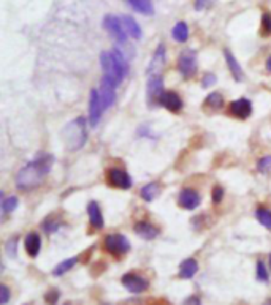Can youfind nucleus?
<instances>
[{
    "label": "nucleus",
    "mask_w": 271,
    "mask_h": 305,
    "mask_svg": "<svg viewBox=\"0 0 271 305\" xmlns=\"http://www.w3.org/2000/svg\"><path fill=\"white\" fill-rule=\"evenodd\" d=\"M54 158L51 155H42L37 160L27 163L24 168L20 169V173L16 176V187L20 190H33L37 188L48 173L52 168Z\"/></svg>",
    "instance_id": "f257e3e1"
},
{
    "label": "nucleus",
    "mask_w": 271,
    "mask_h": 305,
    "mask_svg": "<svg viewBox=\"0 0 271 305\" xmlns=\"http://www.w3.org/2000/svg\"><path fill=\"white\" fill-rule=\"evenodd\" d=\"M64 141L68 147V150H80L87 139V128H86V119L78 117L71 120L64 128Z\"/></svg>",
    "instance_id": "f03ea898"
},
{
    "label": "nucleus",
    "mask_w": 271,
    "mask_h": 305,
    "mask_svg": "<svg viewBox=\"0 0 271 305\" xmlns=\"http://www.w3.org/2000/svg\"><path fill=\"white\" fill-rule=\"evenodd\" d=\"M100 65H102V70H103V78L110 81L113 86H119L124 79V71L121 70V67L116 64L114 57L111 52H102L100 54Z\"/></svg>",
    "instance_id": "7ed1b4c3"
},
{
    "label": "nucleus",
    "mask_w": 271,
    "mask_h": 305,
    "mask_svg": "<svg viewBox=\"0 0 271 305\" xmlns=\"http://www.w3.org/2000/svg\"><path fill=\"white\" fill-rule=\"evenodd\" d=\"M103 247L108 253H111L114 256H121L130 250V242L122 234H108L103 240Z\"/></svg>",
    "instance_id": "20e7f679"
},
{
    "label": "nucleus",
    "mask_w": 271,
    "mask_h": 305,
    "mask_svg": "<svg viewBox=\"0 0 271 305\" xmlns=\"http://www.w3.org/2000/svg\"><path fill=\"white\" fill-rule=\"evenodd\" d=\"M198 68V62H197V52L186 49L181 52L179 55V60H178V70L179 73L184 76V78H190L197 73Z\"/></svg>",
    "instance_id": "39448f33"
},
{
    "label": "nucleus",
    "mask_w": 271,
    "mask_h": 305,
    "mask_svg": "<svg viewBox=\"0 0 271 305\" xmlns=\"http://www.w3.org/2000/svg\"><path fill=\"white\" fill-rule=\"evenodd\" d=\"M103 27L110 32V35L118 40L119 43H125L127 42V32H125V27L122 24V19L118 17V16H113V14H108L105 16L103 19Z\"/></svg>",
    "instance_id": "423d86ee"
},
{
    "label": "nucleus",
    "mask_w": 271,
    "mask_h": 305,
    "mask_svg": "<svg viewBox=\"0 0 271 305\" xmlns=\"http://www.w3.org/2000/svg\"><path fill=\"white\" fill-rule=\"evenodd\" d=\"M106 182L110 184L114 188H121V190H129L132 187V179L130 176L125 173L124 169L119 168H111L108 169L106 173Z\"/></svg>",
    "instance_id": "0eeeda50"
},
{
    "label": "nucleus",
    "mask_w": 271,
    "mask_h": 305,
    "mask_svg": "<svg viewBox=\"0 0 271 305\" xmlns=\"http://www.w3.org/2000/svg\"><path fill=\"white\" fill-rule=\"evenodd\" d=\"M121 281L124 284V288L127 291H130V293H133V294L144 293L149 288V281L146 278L137 275V274H125Z\"/></svg>",
    "instance_id": "6e6552de"
},
{
    "label": "nucleus",
    "mask_w": 271,
    "mask_h": 305,
    "mask_svg": "<svg viewBox=\"0 0 271 305\" xmlns=\"http://www.w3.org/2000/svg\"><path fill=\"white\" fill-rule=\"evenodd\" d=\"M103 103L100 98V92L99 90H92L90 92V98H89V122L90 127H97L99 120L102 117V112H103Z\"/></svg>",
    "instance_id": "1a4fd4ad"
},
{
    "label": "nucleus",
    "mask_w": 271,
    "mask_h": 305,
    "mask_svg": "<svg viewBox=\"0 0 271 305\" xmlns=\"http://www.w3.org/2000/svg\"><path fill=\"white\" fill-rule=\"evenodd\" d=\"M167 62V51H165V45H159L154 55H152V60L149 64L148 73H149V78L151 76H162V70L165 67Z\"/></svg>",
    "instance_id": "9d476101"
},
{
    "label": "nucleus",
    "mask_w": 271,
    "mask_h": 305,
    "mask_svg": "<svg viewBox=\"0 0 271 305\" xmlns=\"http://www.w3.org/2000/svg\"><path fill=\"white\" fill-rule=\"evenodd\" d=\"M200 201H202L200 195H198L195 190H192V188L183 190V192H181L179 196H178L179 206L183 209H186V211H195V209L200 206Z\"/></svg>",
    "instance_id": "9b49d317"
},
{
    "label": "nucleus",
    "mask_w": 271,
    "mask_h": 305,
    "mask_svg": "<svg viewBox=\"0 0 271 305\" xmlns=\"http://www.w3.org/2000/svg\"><path fill=\"white\" fill-rule=\"evenodd\" d=\"M159 103L164 108H167L170 112H179L181 109H183V100H181L179 95L173 90H167V92L162 93Z\"/></svg>",
    "instance_id": "f8f14e48"
},
{
    "label": "nucleus",
    "mask_w": 271,
    "mask_h": 305,
    "mask_svg": "<svg viewBox=\"0 0 271 305\" xmlns=\"http://www.w3.org/2000/svg\"><path fill=\"white\" fill-rule=\"evenodd\" d=\"M228 111L235 117L247 119L252 114V105L247 98H240V100H235L228 105Z\"/></svg>",
    "instance_id": "ddd939ff"
},
{
    "label": "nucleus",
    "mask_w": 271,
    "mask_h": 305,
    "mask_svg": "<svg viewBox=\"0 0 271 305\" xmlns=\"http://www.w3.org/2000/svg\"><path fill=\"white\" fill-rule=\"evenodd\" d=\"M164 79L162 76H151L148 81V101L151 105V101L160 100L162 93H164Z\"/></svg>",
    "instance_id": "4468645a"
},
{
    "label": "nucleus",
    "mask_w": 271,
    "mask_h": 305,
    "mask_svg": "<svg viewBox=\"0 0 271 305\" xmlns=\"http://www.w3.org/2000/svg\"><path fill=\"white\" fill-rule=\"evenodd\" d=\"M100 98L103 103V108H110L116 100V86H113L108 79H102L100 84Z\"/></svg>",
    "instance_id": "2eb2a0df"
},
{
    "label": "nucleus",
    "mask_w": 271,
    "mask_h": 305,
    "mask_svg": "<svg viewBox=\"0 0 271 305\" xmlns=\"http://www.w3.org/2000/svg\"><path fill=\"white\" fill-rule=\"evenodd\" d=\"M133 231H135V234H138L140 237L146 239V240H152L160 234L159 228L154 226L152 223H148V221H138L133 226Z\"/></svg>",
    "instance_id": "dca6fc26"
},
{
    "label": "nucleus",
    "mask_w": 271,
    "mask_h": 305,
    "mask_svg": "<svg viewBox=\"0 0 271 305\" xmlns=\"http://www.w3.org/2000/svg\"><path fill=\"white\" fill-rule=\"evenodd\" d=\"M24 247H26V252H27L29 256H32V258L38 256L40 249H42V237L37 233H29L26 236Z\"/></svg>",
    "instance_id": "f3484780"
},
{
    "label": "nucleus",
    "mask_w": 271,
    "mask_h": 305,
    "mask_svg": "<svg viewBox=\"0 0 271 305\" xmlns=\"http://www.w3.org/2000/svg\"><path fill=\"white\" fill-rule=\"evenodd\" d=\"M87 215H89V221L95 230H102L103 228V215L100 211V206L95 201H90L87 204Z\"/></svg>",
    "instance_id": "a211bd4d"
},
{
    "label": "nucleus",
    "mask_w": 271,
    "mask_h": 305,
    "mask_svg": "<svg viewBox=\"0 0 271 305\" xmlns=\"http://www.w3.org/2000/svg\"><path fill=\"white\" fill-rule=\"evenodd\" d=\"M224 55H225V62H227V67H228L230 73L233 74L235 81H241V79H244V73H243V68H241V65L238 64V60L235 59V55L231 54V51L225 49V51H224Z\"/></svg>",
    "instance_id": "6ab92c4d"
},
{
    "label": "nucleus",
    "mask_w": 271,
    "mask_h": 305,
    "mask_svg": "<svg viewBox=\"0 0 271 305\" xmlns=\"http://www.w3.org/2000/svg\"><path fill=\"white\" fill-rule=\"evenodd\" d=\"M197 272H198V262L193 258L183 261L179 266V277L181 278H192Z\"/></svg>",
    "instance_id": "aec40b11"
},
{
    "label": "nucleus",
    "mask_w": 271,
    "mask_h": 305,
    "mask_svg": "<svg viewBox=\"0 0 271 305\" xmlns=\"http://www.w3.org/2000/svg\"><path fill=\"white\" fill-rule=\"evenodd\" d=\"M121 19H122V24L125 27V32H127L132 38H135V40H140V38H141V29H140V26H138V23L135 21V19L132 16H127V14L122 16Z\"/></svg>",
    "instance_id": "412c9836"
},
{
    "label": "nucleus",
    "mask_w": 271,
    "mask_h": 305,
    "mask_svg": "<svg viewBox=\"0 0 271 305\" xmlns=\"http://www.w3.org/2000/svg\"><path fill=\"white\" fill-rule=\"evenodd\" d=\"M127 2L130 4V7H132L135 11H138V13H141V14L149 16V14L154 13V7H152L151 0H127Z\"/></svg>",
    "instance_id": "4be33fe9"
},
{
    "label": "nucleus",
    "mask_w": 271,
    "mask_h": 305,
    "mask_svg": "<svg viewBox=\"0 0 271 305\" xmlns=\"http://www.w3.org/2000/svg\"><path fill=\"white\" fill-rule=\"evenodd\" d=\"M173 38L178 42V43H184L187 42V38H189V27L186 23H178L175 27H173V32H171Z\"/></svg>",
    "instance_id": "5701e85b"
},
{
    "label": "nucleus",
    "mask_w": 271,
    "mask_h": 305,
    "mask_svg": "<svg viewBox=\"0 0 271 305\" xmlns=\"http://www.w3.org/2000/svg\"><path fill=\"white\" fill-rule=\"evenodd\" d=\"M159 195H160V187L156 182L154 184H148V185H144L141 188V196H143L144 201H148V202L154 201Z\"/></svg>",
    "instance_id": "b1692460"
},
{
    "label": "nucleus",
    "mask_w": 271,
    "mask_h": 305,
    "mask_svg": "<svg viewBox=\"0 0 271 305\" xmlns=\"http://www.w3.org/2000/svg\"><path fill=\"white\" fill-rule=\"evenodd\" d=\"M78 262V258L75 256V258H68V259H65V261H62V262H59L56 268H54V271H52V274L56 275V277H61V275H64L65 272H68L73 266Z\"/></svg>",
    "instance_id": "393cba45"
},
{
    "label": "nucleus",
    "mask_w": 271,
    "mask_h": 305,
    "mask_svg": "<svg viewBox=\"0 0 271 305\" xmlns=\"http://www.w3.org/2000/svg\"><path fill=\"white\" fill-rule=\"evenodd\" d=\"M205 106L209 108V109H221L224 106V97H222L221 93H218V92H212V93H209L208 97H206Z\"/></svg>",
    "instance_id": "a878e982"
},
{
    "label": "nucleus",
    "mask_w": 271,
    "mask_h": 305,
    "mask_svg": "<svg viewBox=\"0 0 271 305\" xmlns=\"http://www.w3.org/2000/svg\"><path fill=\"white\" fill-rule=\"evenodd\" d=\"M256 217H257V220L260 221L262 226H265L266 230H271V212L268 211V209L259 207L256 211Z\"/></svg>",
    "instance_id": "bb28decb"
},
{
    "label": "nucleus",
    "mask_w": 271,
    "mask_h": 305,
    "mask_svg": "<svg viewBox=\"0 0 271 305\" xmlns=\"http://www.w3.org/2000/svg\"><path fill=\"white\" fill-rule=\"evenodd\" d=\"M111 54H113V57H114V60H116V64L121 67V70L124 71V74H127L129 73V64H127V59L124 57V54L118 49V48H114L113 51H111Z\"/></svg>",
    "instance_id": "cd10ccee"
},
{
    "label": "nucleus",
    "mask_w": 271,
    "mask_h": 305,
    "mask_svg": "<svg viewBox=\"0 0 271 305\" xmlns=\"http://www.w3.org/2000/svg\"><path fill=\"white\" fill-rule=\"evenodd\" d=\"M16 207H17V198L16 196H10V198H7V199L2 201V211H4V214H11Z\"/></svg>",
    "instance_id": "c85d7f7f"
},
{
    "label": "nucleus",
    "mask_w": 271,
    "mask_h": 305,
    "mask_svg": "<svg viewBox=\"0 0 271 305\" xmlns=\"http://www.w3.org/2000/svg\"><path fill=\"white\" fill-rule=\"evenodd\" d=\"M271 33V13H263L262 16V35L266 36Z\"/></svg>",
    "instance_id": "c756f323"
},
{
    "label": "nucleus",
    "mask_w": 271,
    "mask_h": 305,
    "mask_svg": "<svg viewBox=\"0 0 271 305\" xmlns=\"http://www.w3.org/2000/svg\"><path fill=\"white\" fill-rule=\"evenodd\" d=\"M257 278H259L260 281H268V280H269L268 271H266L265 264H263L262 261L257 262Z\"/></svg>",
    "instance_id": "7c9ffc66"
},
{
    "label": "nucleus",
    "mask_w": 271,
    "mask_h": 305,
    "mask_svg": "<svg viewBox=\"0 0 271 305\" xmlns=\"http://www.w3.org/2000/svg\"><path fill=\"white\" fill-rule=\"evenodd\" d=\"M257 169L260 171V173H268V171L271 169V157L260 158L259 163H257Z\"/></svg>",
    "instance_id": "2f4dec72"
},
{
    "label": "nucleus",
    "mask_w": 271,
    "mask_h": 305,
    "mask_svg": "<svg viewBox=\"0 0 271 305\" xmlns=\"http://www.w3.org/2000/svg\"><path fill=\"white\" fill-rule=\"evenodd\" d=\"M222 199H224V188L219 187V185H216L212 188V202L214 204H219Z\"/></svg>",
    "instance_id": "473e14b6"
},
{
    "label": "nucleus",
    "mask_w": 271,
    "mask_h": 305,
    "mask_svg": "<svg viewBox=\"0 0 271 305\" xmlns=\"http://www.w3.org/2000/svg\"><path fill=\"white\" fill-rule=\"evenodd\" d=\"M16 245H17V237H13L7 242V255L10 258L16 256Z\"/></svg>",
    "instance_id": "72a5a7b5"
},
{
    "label": "nucleus",
    "mask_w": 271,
    "mask_h": 305,
    "mask_svg": "<svg viewBox=\"0 0 271 305\" xmlns=\"http://www.w3.org/2000/svg\"><path fill=\"white\" fill-rule=\"evenodd\" d=\"M8 300H10V290L7 284H2V287H0V303L5 305L8 303Z\"/></svg>",
    "instance_id": "f704fd0d"
},
{
    "label": "nucleus",
    "mask_w": 271,
    "mask_h": 305,
    "mask_svg": "<svg viewBox=\"0 0 271 305\" xmlns=\"http://www.w3.org/2000/svg\"><path fill=\"white\" fill-rule=\"evenodd\" d=\"M212 4H214V0H195V10H198V11L206 10V8H209Z\"/></svg>",
    "instance_id": "c9c22d12"
},
{
    "label": "nucleus",
    "mask_w": 271,
    "mask_h": 305,
    "mask_svg": "<svg viewBox=\"0 0 271 305\" xmlns=\"http://www.w3.org/2000/svg\"><path fill=\"white\" fill-rule=\"evenodd\" d=\"M216 84V76L212 74V73H206L205 76H203V79H202V86L203 87H211V86H214Z\"/></svg>",
    "instance_id": "e433bc0d"
},
{
    "label": "nucleus",
    "mask_w": 271,
    "mask_h": 305,
    "mask_svg": "<svg viewBox=\"0 0 271 305\" xmlns=\"http://www.w3.org/2000/svg\"><path fill=\"white\" fill-rule=\"evenodd\" d=\"M43 228H45V231H46L48 234H51V233H54V231H57V230H59V228H61V223H59V221L51 220V223H45V225H43Z\"/></svg>",
    "instance_id": "4c0bfd02"
},
{
    "label": "nucleus",
    "mask_w": 271,
    "mask_h": 305,
    "mask_svg": "<svg viewBox=\"0 0 271 305\" xmlns=\"http://www.w3.org/2000/svg\"><path fill=\"white\" fill-rule=\"evenodd\" d=\"M45 299H46V302L49 303V305H54L57 300H59V291H56V290H52V291H49L46 296H45Z\"/></svg>",
    "instance_id": "58836bf2"
},
{
    "label": "nucleus",
    "mask_w": 271,
    "mask_h": 305,
    "mask_svg": "<svg viewBox=\"0 0 271 305\" xmlns=\"http://www.w3.org/2000/svg\"><path fill=\"white\" fill-rule=\"evenodd\" d=\"M183 305H202V302H200V297L198 296H190L189 299L184 300Z\"/></svg>",
    "instance_id": "ea45409f"
},
{
    "label": "nucleus",
    "mask_w": 271,
    "mask_h": 305,
    "mask_svg": "<svg viewBox=\"0 0 271 305\" xmlns=\"http://www.w3.org/2000/svg\"><path fill=\"white\" fill-rule=\"evenodd\" d=\"M266 68H268V71H271V55H269V59L266 60Z\"/></svg>",
    "instance_id": "a19ab883"
},
{
    "label": "nucleus",
    "mask_w": 271,
    "mask_h": 305,
    "mask_svg": "<svg viewBox=\"0 0 271 305\" xmlns=\"http://www.w3.org/2000/svg\"><path fill=\"white\" fill-rule=\"evenodd\" d=\"M263 305H271V299H268V300H266V302H265Z\"/></svg>",
    "instance_id": "79ce46f5"
},
{
    "label": "nucleus",
    "mask_w": 271,
    "mask_h": 305,
    "mask_svg": "<svg viewBox=\"0 0 271 305\" xmlns=\"http://www.w3.org/2000/svg\"><path fill=\"white\" fill-rule=\"evenodd\" d=\"M269 266H271V255H269Z\"/></svg>",
    "instance_id": "37998d69"
}]
</instances>
